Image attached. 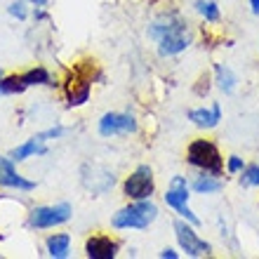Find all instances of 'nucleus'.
Here are the masks:
<instances>
[{
    "label": "nucleus",
    "instance_id": "f257e3e1",
    "mask_svg": "<svg viewBox=\"0 0 259 259\" xmlns=\"http://www.w3.org/2000/svg\"><path fill=\"white\" fill-rule=\"evenodd\" d=\"M149 35L158 42V52L163 57L179 55L189 48V35H186V21L177 14H167L163 19L153 21L149 26Z\"/></svg>",
    "mask_w": 259,
    "mask_h": 259
},
{
    "label": "nucleus",
    "instance_id": "f03ea898",
    "mask_svg": "<svg viewBox=\"0 0 259 259\" xmlns=\"http://www.w3.org/2000/svg\"><path fill=\"white\" fill-rule=\"evenodd\" d=\"M158 217V207L151 203L149 198L144 200H135V203L125 205L123 210H118L111 219L113 229H146L153 224Z\"/></svg>",
    "mask_w": 259,
    "mask_h": 259
},
{
    "label": "nucleus",
    "instance_id": "7ed1b4c3",
    "mask_svg": "<svg viewBox=\"0 0 259 259\" xmlns=\"http://www.w3.org/2000/svg\"><path fill=\"white\" fill-rule=\"evenodd\" d=\"M186 160L200 172H207V175H214V177H219L222 170H224L222 153H219L217 144H212L210 139H193L189 144V151H186Z\"/></svg>",
    "mask_w": 259,
    "mask_h": 259
},
{
    "label": "nucleus",
    "instance_id": "20e7f679",
    "mask_svg": "<svg viewBox=\"0 0 259 259\" xmlns=\"http://www.w3.org/2000/svg\"><path fill=\"white\" fill-rule=\"evenodd\" d=\"M95 68V62L90 64H78V66L73 68V73H71V78L66 80V97H68V104L71 106H80V104L88 102L90 92H92V71Z\"/></svg>",
    "mask_w": 259,
    "mask_h": 259
},
{
    "label": "nucleus",
    "instance_id": "39448f33",
    "mask_svg": "<svg viewBox=\"0 0 259 259\" xmlns=\"http://www.w3.org/2000/svg\"><path fill=\"white\" fill-rule=\"evenodd\" d=\"M71 219V205L68 203H57V205H42V207H33L28 214V226L33 229H55L62 226Z\"/></svg>",
    "mask_w": 259,
    "mask_h": 259
},
{
    "label": "nucleus",
    "instance_id": "423d86ee",
    "mask_svg": "<svg viewBox=\"0 0 259 259\" xmlns=\"http://www.w3.org/2000/svg\"><path fill=\"white\" fill-rule=\"evenodd\" d=\"M156 184H153V172H151L149 165H139L123 184V191L127 198L132 200H144V198H151Z\"/></svg>",
    "mask_w": 259,
    "mask_h": 259
},
{
    "label": "nucleus",
    "instance_id": "0eeeda50",
    "mask_svg": "<svg viewBox=\"0 0 259 259\" xmlns=\"http://www.w3.org/2000/svg\"><path fill=\"white\" fill-rule=\"evenodd\" d=\"M175 233H177V240H179V245H182V250H184L189 257H203V254H210L212 245L207 243V240L198 238V233L186 224L184 219H177V222H175Z\"/></svg>",
    "mask_w": 259,
    "mask_h": 259
},
{
    "label": "nucleus",
    "instance_id": "6e6552de",
    "mask_svg": "<svg viewBox=\"0 0 259 259\" xmlns=\"http://www.w3.org/2000/svg\"><path fill=\"white\" fill-rule=\"evenodd\" d=\"M137 130V120L130 113H104L99 120V135L113 137V135H130Z\"/></svg>",
    "mask_w": 259,
    "mask_h": 259
},
{
    "label": "nucleus",
    "instance_id": "1a4fd4ad",
    "mask_svg": "<svg viewBox=\"0 0 259 259\" xmlns=\"http://www.w3.org/2000/svg\"><path fill=\"white\" fill-rule=\"evenodd\" d=\"M0 186H5V189H17V191H33L35 182L21 177L19 172H17V167H14L12 158L0 156Z\"/></svg>",
    "mask_w": 259,
    "mask_h": 259
},
{
    "label": "nucleus",
    "instance_id": "9d476101",
    "mask_svg": "<svg viewBox=\"0 0 259 259\" xmlns=\"http://www.w3.org/2000/svg\"><path fill=\"white\" fill-rule=\"evenodd\" d=\"M85 252H88L90 259H113L118 254V243L111 236L95 233L85 243Z\"/></svg>",
    "mask_w": 259,
    "mask_h": 259
},
{
    "label": "nucleus",
    "instance_id": "9b49d317",
    "mask_svg": "<svg viewBox=\"0 0 259 259\" xmlns=\"http://www.w3.org/2000/svg\"><path fill=\"white\" fill-rule=\"evenodd\" d=\"M189 120L196 127H203V130L217 127L219 120H222V106H219V102H214L210 109H191L189 111Z\"/></svg>",
    "mask_w": 259,
    "mask_h": 259
},
{
    "label": "nucleus",
    "instance_id": "f8f14e48",
    "mask_svg": "<svg viewBox=\"0 0 259 259\" xmlns=\"http://www.w3.org/2000/svg\"><path fill=\"white\" fill-rule=\"evenodd\" d=\"M165 203L175 207V210H182L189 203V186H186L184 177H172L170 189L165 191Z\"/></svg>",
    "mask_w": 259,
    "mask_h": 259
},
{
    "label": "nucleus",
    "instance_id": "ddd939ff",
    "mask_svg": "<svg viewBox=\"0 0 259 259\" xmlns=\"http://www.w3.org/2000/svg\"><path fill=\"white\" fill-rule=\"evenodd\" d=\"M45 142H40L38 137H33V139H28V142H24L21 146H17V149H12V153H10V158H12V163H24L26 158H33V156H40V153H45Z\"/></svg>",
    "mask_w": 259,
    "mask_h": 259
},
{
    "label": "nucleus",
    "instance_id": "4468645a",
    "mask_svg": "<svg viewBox=\"0 0 259 259\" xmlns=\"http://www.w3.org/2000/svg\"><path fill=\"white\" fill-rule=\"evenodd\" d=\"M45 247H48V254L55 259H66L71 252V238L68 233H55L45 240Z\"/></svg>",
    "mask_w": 259,
    "mask_h": 259
},
{
    "label": "nucleus",
    "instance_id": "2eb2a0df",
    "mask_svg": "<svg viewBox=\"0 0 259 259\" xmlns=\"http://www.w3.org/2000/svg\"><path fill=\"white\" fill-rule=\"evenodd\" d=\"M193 191H198V193H217V191H222V182H219L214 175H207V172H203L200 177H196L193 179Z\"/></svg>",
    "mask_w": 259,
    "mask_h": 259
},
{
    "label": "nucleus",
    "instance_id": "dca6fc26",
    "mask_svg": "<svg viewBox=\"0 0 259 259\" xmlns=\"http://www.w3.org/2000/svg\"><path fill=\"white\" fill-rule=\"evenodd\" d=\"M26 80H24V75H5V78H0V90H3V95H21L24 90H26Z\"/></svg>",
    "mask_w": 259,
    "mask_h": 259
},
{
    "label": "nucleus",
    "instance_id": "f3484780",
    "mask_svg": "<svg viewBox=\"0 0 259 259\" xmlns=\"http://www.w3.org/2000/svg\"><path fill=\"white\" fill-rule=\"evenodd\" d=\"M214 73H217V85L224 90L226 95H231L233 90H236V75H233V71L222 66V64H217V66H214Z\"/></svg>",
    "mask_w": 259,
    "mask_h": 259
},
{
    "label": "nucleus",
    "instance_id": "a211bd4d",
    "mask_svg": "<svg viewBox=\"0 0 259 259\" xmlns=\"http://www.w3.org/2000/svg\"><path fill=\"white\" fill-rule=\"evenodd\" d=\"M21 75H24L28 88H33V85H50V73L42 66L31 68V71H26V73H21Z\"/></svg>",
    "mask_w": 259,
    "mask_h": 259
},
{
    "label": "nucleus",
    "instance_id": "6ab92c4d",
    "mask_svg": "<svg viewBox=\"0 0 259 259\" xmlns=\"http://www.w3.org/2000/svg\"><path fill=\"white\" fill-rule=\"evenodd\" d=\"M198 14H203L205 21H219V7L212 0H198L196 3Z\"/></svg>",
    "mask_w": 259,
    "mask_h": 259
},
{
    "label": "nucleus",
    "instance_id": "aec40b11",
    "mask_svg": "<svg viewBox=\"0 0 259 259\" xmlns=\"http://www.w3.org/2000/svg\"><path fill=\"white\" fill-rule=\"evenodd\" d=\"M240 184L243 186H259V165H250V167H243L240 172Z\"/></svg>",
    "mask_w": 259,
    "mask_h": 259
},
{
    "label": "nucleus",
    "instance_id": "412c9836",
    "mask_svg": "<svg viewBox=\"0 0 259 259\" xmlns=\"http://www.w3.org/2000/svg\"><path fill=\"white\" fill-rule=\"evenodd\" d=\"M7 14H10V17H17V19L19 21H24L26 19V0H17V3H10V5H7Z\"/></svg>",
    "mask_w": 259,
    "mask_h": 259
},
{
    "label": "nucleus",
    "instance_id": "4be33fe9",
    "mask_svg": "<svg viewBox=\"0 0 259 259\" xmlns=\"http://www.w3.org/2000/svg\"><path fill=\"white\" fill-rule=\"evenodd\" d=\"M229 172L231 175H238V172H243V167H245V163H243V158H238V156H231L229 158Z\"/></svg>",
    "mask_w": 259,
    "mask_h": 259
},
{
    "label": "nucleus",
    "instance_id": "5701e85b",
    "mask_svg": "<svg viewBox=\"0 0 259 259\" xmlns=\"http://www.w3.org/2000/svg\"><path fill=\"white\" fill-rule=\"evenodd\" d=\"M62 132L64 130L62 127H52V130H48V132H40V135H35L40 142H48V139H57V137H62Z\"/></svg>",
    "mask_w": 259,
    "mask_h": 259
},
{
    "label": "nucleus",
    "instance_id": "b1692460",
    "mask_svg": "<svg viewBox=\"0 0 259 259\" xmlns=\"http://www.w3.org/2000/svg\"><path fill=\"white\" fill-rule=\"evenodd\" d=\"M160 257H163V259H177L179 254L175 252V250H170V247H165L163 252H160Z\"/></svg>",
    "mask_w": 259,
    "mask_h": 259
},
{
    "label": "nucleus",
    "instance_id": "393cba45",
    "mask_svg": "<svg viewBox=\"0 0 259 259\" xmlns=\"http://www.w3.org/2000/svg\"><path fill=\"white\" fill-rule=\"evenodd\" d=\"M26 3H31V5H35V7H45V5H48V0H26Z\"/></svg>",
    "mask_w": 259,
    "mask_h": 259
},
{
    "label": "nucleus",
    "instance_id": "a878e982",
    "mask_svg": "<svg viewBox=\"0 0 259 259\" xmlns=\"http://www.w3.org/2000/svg\"><path fill=\"white\" fill-rule=\"evenodd\" d=\"M250 7H252V14H259V0H250Z\"/></svg>",
    "mask_w": 259,
    "mask_h": 259
},
{
    "label": "nucleus",
    "instance_id": "bb28decb",
    "mask_svg": "<svg viewBox=\"0 0 259 259\" xmlns=\"http://www.w3.org/2000/svg\"><path fill=\"white\" fill-rule=\"evenodd\" d=\"M0 78H5V75H3V68H0Z\"/></svg>",
    "mask_w": 259,
    "mask_h": 259
},
{
    "label": "nucleus",
    "instance_id": "cd10ccee",
    "mask_svg": "<svg viewBox=\"0 0 259 259\" xmlns=\"http://www.w3.org/2000/svg\"><path fill=\"white\" fill-rule=\"evenodd\" d=\"M0 95H3V90H0Z\"/></svg>",
    "mask_w": 259,
    "mask_h": 259
}]
</instances>
